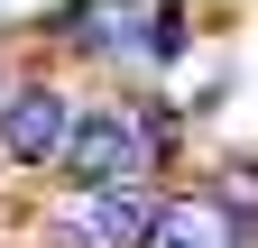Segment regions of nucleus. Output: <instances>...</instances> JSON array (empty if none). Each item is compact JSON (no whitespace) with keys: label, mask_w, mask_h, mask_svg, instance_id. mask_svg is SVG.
Returning a JSON list of instances; mask_svg holds the SVG:
<instances>
[{"label":"nucleus","mask_w":258,"mask_h":248,"mask_svg":"<svg viewBox=\"0 0 258 248\" xmlns=\"http://www.w3.org/2000/svg\"><path fill=\"white\" fill-rule=\"evenodd\" d=\"M129 184L166 193V157H157V138L139 119V92L83 101L74 138H64V166H55V193H129Z\"/></svg>","instance_id":"obj_1"},{"label":"nucleus","mask_w":258,"mask_h":248,"mask_svg":"<svg viewBox=\"0 0 258 248\" xmlns=\"http://www.w3.org/2000/svg\"><path fill=\"white\" fill-rule=\"evenodd\" d=\"M74 119H83V92H74V83H64V74H37V65H19L10 92H0V166H10V175H46V184H55Z\"/></svg>","instance_id":"obj_2"},{"label":"nucleus","mask_w":258,"mask_h":248,"mask_svg":"<svg viewBox=\"0 0 258 248\" xmlns=\"http://www.w3.org/2000/svg\"><path fill=\"white\" fill-rule=\"evenodd\" d=\"M166 193H175V184H166ZM166 193H157V184H129V193H64L46 230L83 239V248H148L157 221H166Z\"/></svg>","instance_id":"obj_3"},{"label":"nucleus","mask_w":258,"mask_h":248,"mask_svg":"<svg viewBox=\"0 0 258 248\" xmlns=\"http://www.w3.org/2000/svg\"><path fill=\"white\" fill-rule=\"evenodd\" d=\"M157 239H166V248H240L231 211H221L203 184H175V193H166V221H157Z\"/></svg>","instance_id":"obj_4"},{"label":"nucleus","mask_w":258,"mask_h":248,"mask_svg":"<svg viewBox=\"0 0 258 248\" xmlns=\"http://www.w3.org/2000/svg\"><path fill=\"white\" fill-rule=\"evenodd\" d=\"M194 184H203V193L231 211V230H258V147H231V157H212Z\"/></svg>","instance_id":"obj_5"},{"label":"nucleus","mask_w":258,"mask_h":248,"mask_svg":"<svg viewBox=\"0 0 258 248\" xmlns=\"http://www.w3.org/2000/svg\"><path fill=\"white\" fill-rule=\"evenodd\" d=\"M184 46H194V10H184V0H148V28H139V65H148V74H166Z\"/></svg>","instance_id":"obj_6"},{"label":"nucleus","mask_w":258,"mask_h":248,"mask_svg":"<svg viewBox=\"0 0 258 248\" xmlns=\"http://www.w3.org/2000/svg\"><path fill=\"white\" fill-rule=\"evenodd\" d=\"M10 74H19V65H0V92H10Z\"/></svg>","instance_id":"obj_7"},{"label":"nucleus","mask_w":258,"mask_h":248,"mask_svg":"<svg viewBox=\"0 0 258 248\" xmlns=\"http://www.w3.org/2000/svg\"><path fill=\"white\" fill-rule=\"evenodd\" d=\"M240 248H258V230H240Z\"/></svg>","instance_id":"obj_8"},{"label":"nucleus","mask_w":258,"mask_h":248,"mask_svg":"<svg viewBox=\"0 0 258 248\" xmlns=\"http://www.w3.org/2000/svg\"><path fill=\"white\" fill-rule=\"evenodd\" d=\"M0 230H10V221H0Z\"/></svg>","instance_id":"obj_9"}]
</instances>
